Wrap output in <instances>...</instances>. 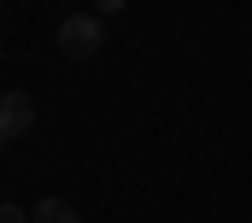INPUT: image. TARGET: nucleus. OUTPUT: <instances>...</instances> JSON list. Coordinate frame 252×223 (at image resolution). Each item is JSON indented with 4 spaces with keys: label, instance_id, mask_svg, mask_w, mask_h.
<instances>
[{
    "label": "nucleus",
    "instance_id": "f03ea898",
    "mask_svg": "<svg viewBox=\"0 0 252 223\" xmlns=\"http://www.w3.org/2000/svg\"><path fill=\"white\" fill-rule=\"evenodd\" d=\"M30 129H35V94L6 88V94H0V147H6V141H24Z\"/></svg>",
    "mask_w": 252,
    "mask_h": 223
},
{
    "label": "nucleus",
    "instance_id": "39448f33",
    "mask_svg": "<svg viewBox=\"0 0 252 223\" xmlns=\"http://www.w3.org/2000/svg\"><path fill=\"white\" fill-rule=\"evenodd\" d=\"M124 6H129V0H94V12H100V18H118Z\"/></svg>",
    "mask_w": 252,
    "mask_h": 223
},
{
    "label": "nucleus",
    "instance_id": "f257e3e1",
    "mask_svg": "<svg viewBox=\"0 0 252 223\" xmlns=\"http://www.w3.org/2000/svg\"><path fill=\"white\" fill-rule=\"evenodd\" d=\"M106 47V18L100 12H70L59 24V53L64 59H100Z\"/></svg>",
    "mask_w": 252,
    "mask_h": 223
},
{
    "label": "nucleus",
    "instance_id": "7ed1b4c3",
    "mask_svg": "<svg viewBox=\"0 0 252 223\" xmlns=\"http://www.w3.org/2000/svg\"><path fill=\"white\" fill-rule=\"evenodd\" d=\"M30 223H82V212H76L70 200H59V194H47V200L30 212Z\"/></svg>",
    "mask_w": 252,
    "mask_h": 223
},
{
    "label": "nucleus",
    "instance_id": "20e7f679",
    "mask_svg": "<svg viewBox=\"0 0 252 223\" xmlns=\"http://www.w3.org/2000/svg\"><path fill=\"white\" fill-rule=\"evenodd\" d=\"M0 223H30V212H24V206H12V200H0Z\"/></svg>",
    "mask_w": 252,
    "mask_h": 223
}]
</instances>
